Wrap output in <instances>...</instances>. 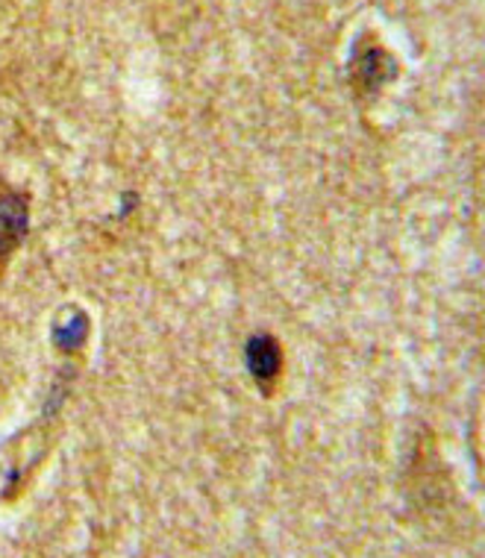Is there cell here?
Returning a JSON list of instances; mask_svg holds the SVG:
<instances>
[{
	"mask_svg": "<svg viewBox=\"0 0 485 558\" xmlns=\"http://www.w3.org/2000/svg\"><path fill=\"white\" fill-rule=\"evenodd\" d=\"M29 194L0 180V274L29 235Z\"/></svg>",
	"mask_w": 485,
	"mask_h": 558,
	"instance_id": "7a4b0ae2",
	"label": "cell"
},
{
	"mask_svg": "<svg viewBox=\"0 0 485 558\" xmlns=\"http://www.w3.org/2000/svg\"><path fill=\"white\" fill-rule=\"evenodd\" d=\"M92 336V318L80 306H65L50 327V344L57 347L59 353L74 356L88 344Z\"/></svg>",
	"mask_w": 485,
	"mask_h": 558,
	"instance_id": "277c9868",
	"label": "cell"
},
{
	"mask_svg": "<svg viewBox=\"0 0 485 558\" xmlns=\"http://www.w3.org/2000/svg\"><path fill=\"white\" fill-rule=\"evenodd\" d=\"M244 367H247L253 386L263 391V397H274L282 379V367H286L280 338L271 332H253L244 341Z\"/></svg>",
	"mask_w": 485,
	"mask_h": 558,
	"instance_id": "3957f363",
	"label": "cell"
},
{
	"mask_svg": "<svg viewBox=\"0 0 485 558\" xmlns=\"http://www.w3.org/2000/svg\"><path fill=\"white\" fill-rule=\"evenodd\" d=\"M400 74L398 59L391 57L374 36L356 39L348 59V83L356 97H377L388 83H395Z\"/></svg>",
	"mask_w": 485,
	"mask_h": 558,
	"instance_id": "6da1fadb",
	"label": "cell"
}]
</instances>
